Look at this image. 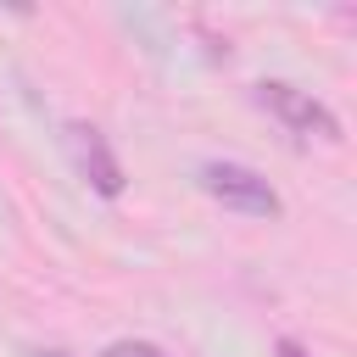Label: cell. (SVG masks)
I'll return each mask as SVG.
<instances>
[{"label":"cell","instance_id":"obj_5","mask_svg":"<svg viewBox=\"0 0 357 357\" xmlns=\"http://www.w3.org/2000/svg\"><path fill=\"white\" fill-rule=\"evenodd\" d=\"M279 357H307V351H301V340H279Z\"/></svg>","mask_w":357,"mask_h":357},{"label":"cell","instance_id":"obj_6","mask_svg":"<svg viewBox=\"0 0 357 357\" xmlns=\"http://www.w3.org/2000/svg\"><path fill=\"white\" fill-rule=\"evenodd\" d=\"M33 357H67V351H33Z\"/></svg>","mask_w":357,"mask_h":357},{"label":"cell","instance_id":"obj_1","mask_svg":"<svg viewBox=\"0 0 357 357\" xmlns=\"http://www.w3.org/2000/svg\"><path fill=\"white\" fill-rule=\"evenodd\" d=\"M201 190H206L218 206L245 212V218H279V212H284L279 190H273L257 167H245V162H206V167H201Z\"/></svg>","mask_w":357,"mask_h":357},{"label":"cell","instance_id":"obj_3","mask_svg":"<svg viewBox=\"0 0 357 357\" xmlns=\"http://www.w3.org/2000/svg\"><path fill=\"white\" fill-rule=\"evenodd\" d=\"M61 145H67V162L78 167V178H89V190H100V195H123V162L112 156V145H106V134L95 128V123H67L61 128Z\"/></svg>","mask_w":357,"mask_h":357},{"label":"cell","instance_id":"obj_4","mask_svg":"<svg viewBox=\"0 0 357 357\" xmlns=\"http://www.w3.org/2000/svg\"><path fill=\"white\" fill-rule=\"evenodd\" d=\"M106 357H167L162 346H151V340H112L106 346Z\"/></svg>","mask_w":357,"mask_h":357},{"label":"cell","instance_id":"obj_2","mask_svg":"<svg viewBox=\"0 0 357 357\" xmlns=\"http://www.w3.org/2000/svg\"><path fill=\"white\" fill-rule=\"evenodd\" d=\"M257 106L262 112H273L290 134H301V139H324V145H335L340 139V117L324 106V100H312L307 89H296V84H257Z\"/></svg>","mask_w":357,"mask_h":357}]
</instances>
